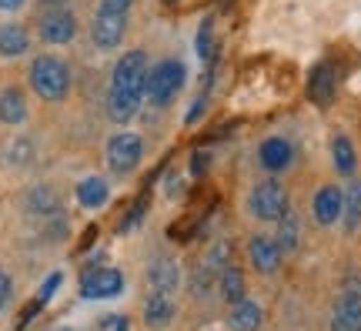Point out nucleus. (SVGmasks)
Returning <instances> with one entry per match:
<instances>
[{"label":"nucleus","mask_w":361,"mask_h":331,"mask_svg":"<svg viewBox=\"0 0 361 331\" xmlns=\"http://www.w3.org/2000/svg\"><path fill=\"white\" fill-rule=\"evenodd\" d=\"M147 71L151 64L144 51H128L117 61L114 74H111V94H107V114L114 124H128L137 114L144 90H147Z\"/></svg>","instance_id":"1"},{"label":"nucleus","mask_w":361,"mask_h":331,"mask_svg":"<svg viewBox=\"0 0 361 331\" xmlns=\"http://www.w3.org/2000/svg\"><path fill=\"white\" fill-rule=\"evenodd\" d=\"M30 88L44 101H64L67 90H71V71H67L61 57L44 54V57H37L30 64Z\"/></svg>","instance_id":"2"},{"label":"nucleus","mask_w":361,"mask_h":331,"mask_svg":"<svg viewBox=\"0 0 361 331\" xmlns=\"http://www.w3.org/2000/svg\"><path fill=\"white\" fill-rule=\"evenodd\" d=\"M180 88H184V64H180V61H161V64H154L147 71V90H144V94H147L151 104H157V107H164V104L174 101Z\"/></svg>","instance_id":"3"},{"label":"nucleus","mask_w":361,"mask_h":331,"mask_svg":"<svg viewBox=\"0 0 361 331\" xmlns=\"http://www.w3.org/2000/svg\"><path fill=\"white\" fill-rule=\"evenodd\" d=\"M251 215L261 221H281L288 215V191L278 181H261L251 191Z\"/></svg>","instance_id":"4"},{"label":"nucleus","mask_w":361,"mask_h":331,"mask_svg":"<svg viewBox=\"0 0 361 331\" xmlns=\"http://www.w3.org/2000/svg\"><path fill=\"white\" fill-rule=\"evenodd\" d=\"M144 157V140L137 138V134H114V138L107 140V164H111V171H117V174H128V171H134V167L141 164Z\"/></svg>","instance_id":"5"},{"label":"nucleus","mask_w":361,"mask_h":331,"mask_svg":"<svg viewBox=\"0 0 361 331\" xmlns=\"http://www.w3.org/2000/svg\"><path fill=\"white\" fill-rule=\"evenodd\" d=\"M124 291V275L117 267H90L80 275V294L97 301V298H117Z\"/></svg>","instance_id":"6"},{"label":"nucleus","mask_w":361,"mask_h":331,"mask_svg":"<svg viewBox=\"0 0 361 331\" xmlns=\"http://www.w3.org/2000/svg\"><path fill=\"white\" fill-rule=\"evenodd\" d=\"M124 30H128V13L124 11H97V20H94V44L101 51H114L117 44L124 40Z\"/></svg>","instance_id":"7"},{"label":"nucleus","mask_w":361,"mask_h":331,"mask_svg":"<svg viewBox=\"0 0 361 331\" xmlns=\"http://www.w3.org/2000/svg\"><path fill=\"white\" fill-rule=\"evenodd\" d=\"M335 331H361V281L351 278L345 284V294L335 308V321H331Z\"/></svg>","instance_id":"8"},{"label":"nucleus","mask_w":361,"mask_h":331,"mask_svg":"<svg viewBox=\"0 0 361 331\" xmlns=\"http://www.w3.org/2000/svg\"><path fill=\"white\" fill-rule=\"evenodd\" d=\"M78 34V20L71 11H51L40 20V37L44 44H71Z\"/></svg>","instance_id":"9"},{"label":"nucleus","mask_w":361,"mask_h":331,"mask_svg":"<svg viewBox=\"0 0 361 331\" xmlns=\"http://www.w3.org/2000/svg\"><path fill=\"white\" fill-rule=\"evenodd\" d=\"M335 88H338V77H335V67L331 64H318L311 71L308 77V97L318 107H328V104L335 101Z\"/></svg>","instance_id":"10"},{"label":"nucleus","mask_w":361,"mask_h":331,"mask_svg":"<svg viewBox=\"0 0 361 331\" xmlns=\"http://www.w3.org/2000/svg\"><path fill=\"white\" fill-rule=\"evenodd\" d=\"M247 258H251L255 271L271 275V271H278V265H281V244L271 241V238H251V244H247Z\"/></svg>","instance_id":"11"},{"label":"nucleus","mask_w":361,"mask_h":331,"mask_svg":"<svg viewBox=\"0 0 361 331\" xmlns=\"http://www.w3.org/2000/svg\"><path fill=\"white\" fill-rule=\"evenodd\" d=\"M314 221L318 224H335L338 217H341V207H345V194L338 191L335 184H328L322 191L314 194Z\"/></svg>","instance_id":"12"},{"label":"nucleus","mask_w":361,"mask_h":331,"mask_svg":"<svg viewBox=\"0 0 361 331\" xmlns=\"http://www.w3.org/2000/svg\"><path fill=\"white\" fill-rule=\"evenodd\" d=\"M258 161L268 167V171H284V167L295 161V151H291V144H288L284 138H268L264 144H261Z\"/></svg>","instance_id":"13"},{"label":"nucleus","mask_w":361,"mask_h":331,"mask_svg":"<svg viewBox=\"0 0 361 331\" xmlns=\"http://www.w3.org/2000/svg\"><path fill=\"white\" fill-rule=\"evenodd\" d=\"M171 318H174V301H171V294L154 291L151 301L144 305V321H147L151 328H164V325H171Z\"/></svg>","instance_id":"14"},{"label":"nucleus","mask_w":361,"mask_h":331,"mask_svg":"<svg viewBox=\"0 0 361 331\" xmlns=\"http://www.w3.org/2000/svg\"><path fill=\"white\" fill-rule=\"evenodd\" d=\"M107 198H111V188H107V181L104 178H84L78 184V201L84 204V207H104L107 204Z\"/></svg>","instance_id":"15"},{"label":"nucleus","mask_w":361,"mask_h":331,"mask_svg":"<svg viewBox=\"0 0 361 331\" xmlns=\"http://www.w3.org/2000/svg\"><path fill=\"white\" fill-rule=\"evenodd\" d=\"M27 117V101L17 88H7L0 94V121L4 124H20Z\"/></svg>","instance_id":"16"},{"label":"nucleus","mask_w":361,"mask_h":331,"mask_svg":"<svg viewBox=\"0 0 361 331\" xmlns=\"http://www.w3.org/2000/svg\"><path fill=\"white\" fill-rule=\"evenodd\" d=\"M27 47H30V37H27L24 27L17 24L0 27V57H20Z\"/></svg>","instance_id":"17"},{"label":"nucleus","mask_w":361,"mask_h":331,"mask_svg":"<svg viewBox=\"0 0 361 331\" xmlns=\"http://www.w3.org/2000/svg\"><path fill=\"white\" fill-rule=\"evenodd\" d=\"M258 325H261V308H258V301H234V308H231V328L234 331H258Z\"/></svg>","instance_id":"18"},{"label":"nucleus","mask_w":361,"mask_h":331,"mask_svg":"<svg viewBox=\"0 0 361 331\" xmlns=\"http://www.w3.org/2000/svg\"><path fill=\"white\" fill-rule=\"evenodd\" d=\"M331 157H335L338 174H345V178H351V174H355V167H358V157H355V144H351L345 134H338V138L331 140Z\"/></svg>","instance_id":"19"},{"label":"nucleus","mask_w":361,"mask_h":331,"mask_svg":"<svg viewBox=\"0 0 361 331\" xmlns=\"http://www.w3.org/2000/svg\"><path fill=\"white\" fill-rule=\"evenodd\" d=\"M151 284H154V291H161V294L174 291V288H178V267H174V261H168V258L154 261V265H151Z\"/></svg>","instance_id":"20"},{"label":"nucleus","mask_w":361,"mask_h":331,"mask_svg":"<svg viewBox=\"0 0 361 331\" xmlns=\"http://www.w3.org/2000/svg\"><path fill=\"white\" fill-rule=\"evenodd\" d=\"M341 217H345V231H348V234H355V231L361 228V181H355V184L348 188Z\"/></svg>","instance_id":"21"},{"label":"nucleus","mask_w":361,"mask_h":331,"mask_svg":"<svg viewBox=\"0 0 361 331\" xmlns=\"http://www.w3.org/2000/svg\"><path fill=\"white\" fill-rule=\"evenodd\" d=\"M221 294H224V301H241V298H245V275H241V271H238V267H224V271H221Z\"/></svg>","instance_id":"22"},{"label":"nucleus","mask_w":361,"mask_h":331,"mask_svg":"<svg viewBox=\"0 0 361 331\" xmlns=\"http://www.w3.org/2000/svg\"><path fill=\"white\" fill-rule=\"evenodd\" d=\"M278 244H281L284 251H295L298 248V221L291 215L281 217V238H278Z\"/></svg>","instance_id":"23"},{"label":"nucleus","mask_w":361,"mask_h":331,"mask_svg":"<svg viewBox=\"0 0 361 331\" xmlns=\"http://www.w3.org/2000/svg\"><path fill=\"white\" fill-rule=\"evenodd\" d=\"M197 54H201L204 61L214 57V24H211V20H207V24L201 27V34H197Z\"/></svg>","instance_id":"24"},{"label":"nucleus","mask_w":361,"mask_h":331,"mask_svg":"<svg viewBox=\"0 0 361 331\" xmlns=\"http://www.w3.org/2000/svg\"><path fill=\"white\" fill-rule=\"evenodd\" d=\"M97 328H101V331H128L130 325H128V318H124V315H104Z\"/></svg>","instance_id":"25"},{"label":"nucleus","mask_w":361,"mask_h":331,"mask_svg":"<svg viewBox=\"0 0 361 331\" xmlns=\"http://www.w3.org/2000/svg\"><path fill=\"white\" fill-rule=\"evenodd\" d=\"M11 278H7V271H0V308L7 305V301H11Z\"/></svg>","instance_id":"26"},{"label":"nucleus","mask_w":361,"mask_h":331,"mask_svg":"<svg viewBox=\"0 0 361 331\" xmlns=\"http://www.w3.org/2000/svg\"><path fill=\"white\" fill-rule=\"evenodd\" d=\"M130 4H134V0H101L104 11H124V13L130 11Z\"/></svg>","instance_id":"27"},{"label":"nucleus","mask_w":361,"mask_h":331,"mask_svg":"<svg viewBox=\"0 0 361 331\" xmlns=\"http://www.w3.org/2000/svg\"><path fill=\"white\" fill-rule=\"evenodd\" d=\"M27 0H0V11H20Z\"/></svg>","instance_id":"28"},{"label":"nucleus","mask_w":361,"mask_h":331,"mask_svg":"<svg viewBox=\"0 0 361 331\" xmlns=\"http://www.w3.org/2000/svg\"><path fill=\"white\" fill-rule=\"evenodd\" d=\"M207 167V154H197V157H194V171H197V174H201V171H204Z\"/></svg>","instance_id":"29"},{"label":"nucleus","mask_w":361,"mask_h":331,"mask_svg":"<svg viewBox=\"0 0 361 331\" xmlns=\"http://www.w3.org/2000/svg\"><path fill=\"white\" fill-rule=\"evenodd\" d=\"M164 4H178V0H164Z\"/></svg>","instance_id":"30"},{"label":"nucleus","mask_w":361,"mask_h":331,"mask_svg":"<svg viewBox=\"0 0 361 331\" xmlns=\"http://www.w3.org/2000/svg\"><path fill=\"white\" fill-rule=\"evenodd\" d=\"M47 4H61V0H47Z\"/></svg>","instance_id":"31"},{"label":"nucleus","mask_w":361,"mask_h":331,"mask_svg":"<svg viewBox=\"0 0 361 331\" xmlns=\"http://www.w3.org/2000/svg\"><path fill=\"white\" fill-rule=\"evenodd\" d=\"M61 331H74V328H61Z\"/></svg>","instance_id":"32"}]
</instances>
